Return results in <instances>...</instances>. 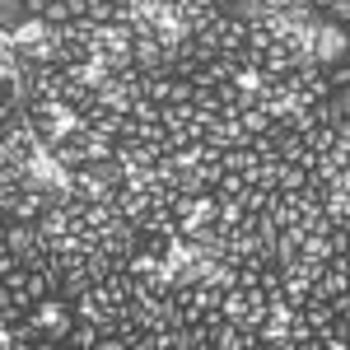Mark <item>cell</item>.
<instances>
[{
    "label": "cell",
    "instance_id": "cell-1",
    "mask_svg": "<svg viewBox=\"0 0 350 350\" xmlns=\"http://www.w3.org/2000/svg\"><path fill=\"white\" fill-rule=\"evenodd\" d=\"M346 56H350V28L336 24V19H323V28L313 33V61L332 66V61H346Z\"/></svg>",
    "mask_w": 350,
    "mask_h": 350
},
{
    "label": "cell",
    "instance_id": "cell-2",
    "mask_svg": "<svg viewBox=\"0 0 350 350\" xmlns=\"http://www.w3.org/2000/svg\"><path fill=\"white\" fill-rule=\"evenodd\" d=\"M117 159L126 163V168H154L159 159H168V150L163 145H150V140H122L117 145Z\"/></svg>",
    "mask_w": 350,
    "mask_h": 350
},
{
    "label": "cell",
    "instance_id": "cell-3",
    "mask_svg": "<svg viewBox=\"0 0 350 350\" xmlns=\"http://www.w3.org/2000/svg\"><path fill=\"white\" fill-rule=\"evenodd\" d=\"M103 247H108L112 257H122V262H126V257H131L135 247H145V234L135 229L131 219H122V224H112L108 234H103Z\"/></svg>",
    "mask_w": 350,
    "mask_h": 350
},
{
    "label": "cell",
    "instance_id": "cell-4",
    "mask_svg": "<svg viewBox=\"0 0 350 350\" xmlns=\"http://www.w3.org/2000/svg\"><path fill=\"white\" fill-rule=\"evenodd\" d=\"M52 206H56V196H52V191H24V196L14 201V211H10L5 219H24V224H38V219L47 215Z\"/></svg>",
    "mask_w": 350,
    "mask_h": 350
},
{
    "label": "cell",
    "instance_id": "cell-5",
    "mask_svg": "<svg viewBox=\"0 0 350 350\" xmlns=\"http://www.w3.org/2000/svg\"><path fill=\"white\" fill-rule=\"evenodd\" d=\"M215 33H219V52H234V56H239L243 47H247V19H239V14H224Z\"/></svg>",
    "mask_w": 350,
    "mask_h": 350
},
{
    "label": "cell",
    "instance_id": "cell-6",
    "mask_svg": "<svg viewBox=\"0 0 350 350\" xmlns=\"http://www.w3.org/2000/svg\"><path fill=\"white\" fill-rule=\"evenodd\" d=\"M70 224H75V215H70L66 206H52L47 215L38 219V234H42V243H56V239H66V234H70Z\"/></svg>",
    "mask_w": 350,
    "mask_h": 350
},
{
    "label": "cell",
    "instance_id": "cell-7",
    "mask_svg": "<svg viewBox=\"0 0 350 350\" xmlns=\"http://www.w3.org/2000/svg\"><path fill=\"white\" fill-rule=\"evenodd\" d=\"M215 346L219 350H252V346H257V332H247L243 323H224L215 332Z\"/></svg>",
    "mask_w": 350,
    "mask_h": 350
},
{
    "label": "cell",
    "instance_id": "cell-8",
    "mask_svg": "<svg viewBox=\"0 0 350 350\" xmlns=\"http://www.w3.org/2000/svg\"><path fill=\"white\" fill-rule=\"evenodd\" d=\"M131 56H135L140 70H163V42L159 38H135ZM163 75H168V70H163Z\"/></svg>",
    "mask_w": 350,
    "mask_h": 350
},
{
    "label": "cell",
    "instance_id": "cell-9",
    "mask_svg": "<svg viewBox=\"0 0 350 350\" xmlns=\"http://www.w3.org/2000/svg\"><path fill=\"white\" fill-rule=\"evenodd\" d=\"M295 70H299V56L290 52L285 42H275V47L267 52V75H271V80H280V75H295Z\"/></svg>",
    "mask_w": 350,
    "mask_h": 350
},
{
    "label": "cell",
    "instance_id": "cell-10",
    "mask_svg": "<svg viewBox=\"0 0 350 350\" xmlns=\"http://www.w3.org/2000/svg\"><path fill=\"white\" fill-rule=\"evenodd\" d=\"M159 267H163V257L150 247V243H145V247H135L131 257H126V271H131V275H140V280H150Z\"/></svg>",
    "mask_w": 350,
    "mask_h": 350
},
{
    "label": "cell",
    "instance_id": "cell-11",
    "mask_svg": "<svg viewBox=\"0 0 350 350\" xmlns=\"http://www.w3.org/2000/svg\"><path fill=\"white\" fill-rule=\"evenodd\" d=\"M94 285V275H89V267H75V271H66V280H61V290H56V299H66V304H75V299L84 295Z\"/></svg>",
    "mask_w": 350,
    "mask_h": 350
},
{
    "label": "cell",
    "instance_id": "cell-12",
    "mask_svg": "<svg viewBox=\"0 0 350 350\" xmlns=\"http://www.w3.org/2000/svg\"><path fill=\"white\" fill-rule=\"evenodd\" d=\"M257 346H267V350H290V323H275V318H271V323L257 332Z\"/></svg>",
    "mask_w": 350,
    "mask_h": 350
},
{
    "label": "cell",
    "instance_id": "cell-13",
    "mask_svg": "<svg viewBox=\"0 0 350 350\" xmlns=\"http://www.w3.org/2000/svg\"><path fill=\"white\" fill-rule=\"evenodd\" d=\"M275 145H280V159H285V163H299V154L308 150V135H299V131L285 126V131L275 135Z\"/></svg>",
    "mask_w": 350,
    "mask_h": 350
},
{
    "label": "cell",
    "instance_id": "cell-14",
    "mask_svg": "<svg viewBox=\"0 0 350 350\" xmlns=\"http://www.w3.org/2000/svg\"><path fill=\"white\" fill-rule=\"evenodd\" d=\"M308 178H313V173H308L304 163H285L280 178H275V187H280V191H304V187H308Z\"/></svg>",
    "mask_w": 350,
    "mask_h": 350
},
{
    "label": "cell",
    "instance_id": "cell-15",
    "mask_svg": "<svg viewBox=\"0 0 350 350\" xmlns=\"http://www.w3.org/2000/svg\"><path fill=\"white\" fill-rule=\"evenodd\" d=\"M24 19H28V5H24V0H0V33H14Z\"/></svg>",
    "mask_w": 350,
    "mask_h": 350
},
{
    "label": "cell",
    "instance_id": "cell-16",
    "mask_svg": "<svg viewBox=\"0 0 350 350\" xmlns=\"http://www.w3.org/2000/svg\"><path fill=\"white\" fill-rule=\"evenodd\" d=\"M66 346H103V327L98 323H75L70 336H66Z\"/></svg>",
    "mask_w": 350,
    "mask_h": 350
},
{
    "label": "cell",
    "instance_id": "cell-17",
    "mask_svg": "<svg viewBox=\"0 0 350 350\" xmlns=\"http://www.w3.org/2000/svg\"><path fill=\"white\" fill-rule=\"evenodd\" d=\"M187 122H196V103H163V126L168 131H178Z\"/></svg>",
    "mask_w": 350,
    "mask_h": 350
},
{
    "label": "cell",
    "instance_id": "cell-18",
    "mask_svg": "<svg viewBox=\"0 0 350 350\" xmlns=\"http://www.w3.org/2000/svg\"><path fill=\"white\" fill-rule=\"evenodd\" d=\"M75 183H80V191L89 196V206H98V201H112V183H98V178H84V173H75Z\"/></svg>",
    "mask_w": 350,
    "mask_h": 350
},
{
    "label": "cell",
    "instance_id": "cell-19",
    "mask_svg": "<svg viewBox=\"0 0 350 350\" xmlns=\"http://www.w3.org/2000/svg\"><path fill=\"white\" fill-rule=\"evenodd\" d=\"M131 117H135V122H163V103H154V98H145V94H135Z\"/></svg>",
    "mask_w": 350,
    "mask_h": 350
},
{
    "label": "cell",
    "instance_id": "cell-20",
    "mask_svg": "<svg viewBox=\"0 0 350 350\" xmlns=\"http://www.w3.org/2000/svg\"><path fill=\"white\" fill-rule=\"evenodd\" d=\"M243 313H247V290L234 285V290L224 295V318H229V323H243Z\"/></svg>",
    "mask_w": 350,
    "mask_h": 350
},
{
    "label": "cell",
    "instance_id": "cell-21",
    "mask_svg": "<svg viewBox=\"0 0 350 350\" xmlns=\"http://www.w3.org/2000/svg\"><path fill=\"white\" fill-rule=\"evenodd\" d=\"M323 75L332 89H350V56L346 61H332V66H323Z\"/></svg>",
    "mask_w": 350,
    "mask_h": 350
},
{
    "label": "cell",
    "instance_id": "cell-22",
    "mask_svg": "<svg viewBox=\"0 0 350 350\" xmlns=\"http://www.w3.org/2000/svg\"><path fill=\"white\" fill-rule=\"evenodd\" d=\"M332 252H336V247H332V239H318V234H308V239H304V257L332 262Z\"/></svg>",
    "mask_w": 350,
    "mask_h": 350
},
{
    "label": "cell",
    "instance_id": "cell-23",
    "mask_svg": "<svg viewBox=\"0 0 350 350\" xmlns=\"http://www.w3.org/2000/svg\"><path fill=\"white\" fill-rule=\"evenodd\" d=\"M336 135H341L336 126H323V122H318V126H313V135H308V145L327 154V150H336Z\"/></svg>",
    "mask_w": 350,
    "mask_h": 350
},
{
    "label": "cell",
    "instance_id": "cell-24",
    "mask_svg": "<svg viewBox=\"0 0 350 350\" xmlns=\"http://www.w3.org/2000/svg\"><path fill=\"white\" fill-rule=\"evenodd\" d=\"M243 191H247V178H243V173H224V183L215 187V196H234V201H243Z\"/></svg>",
    "mask_w": 350,
    "mask_h": 350
},
{
    "label": "cell",
    "instance_id": "cell-25",
    "mask_svg": "<svg viewBox=\"0 0 350 350\" xmlns=\"http://www.w3.org/2000/svg\"><path fill=\"white\" fill-rule=\"evenodd\" d=\"M42 19H47L52 28H66L70 19H75V14H70V5H66V0H52V5L42 10Z\"/></svg>",
    "mask_w": 350,
    "mask_h": 350
},
{
    "label": "cell",
    "instance_id": "cell-26",
    "mask_svg": "<svg viewBox=\"0 0 350 350\" xmlns=\"http://www.w3.org/2000/svg\"><path fill=\"white\" fill-rule=\"evenodd\" d=\"M327 14H332L336 24H346V28H350V0H332V5H327Z\"/></svg>",
    "mask_w": 350,
    "mask_h": 350
},
{
    "label": "cell",
    "instance_id": "cell-27",
    "mask_svg": "<svg viewBox=\"0 0 350 350\" xmlns=\"http://www.w3.org/2000/svg\"><path fill=\"white\" fill-rule=\"evenodd\" d=\"M327 304H332V313H336V318H346V313H350V295H346V290H341L336 299H327Z\"/></svg>",
    "mask_w": 350,
    "mask_h": 350
},
{
    "label": "cell",
    "instance_id": "cell-28",
    "mask_svg": "<svg viewBox=\"0 0 350 350\" xmlns=\"http://www.w3.org/2000/svg\"><path fill=\"white\" fill-rule=\"evenodd\" d=\"M24 5H28V14H42V10H47L52 0H24Z\"/></svg>",
    "mask_w": 350,
    "mask_h": 350
},
{
    "label": "cell",
    "instance_id": "cell-29",
    "mask_svg": "<svg viewBox=\"0 0 350 350\" xmlns=\"http://www.w3.org/2000/svg\"><path fill=\"white\" fill-rule=\"evenodd\" d=\"M346 295H350V275H346Z\"/></svg>",
    "mask_w": 350,
    "mask_h": 350
}]
</instances>
